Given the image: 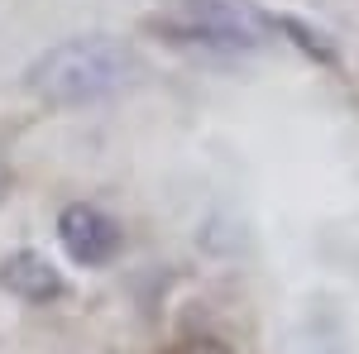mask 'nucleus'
<instances>
[{"mask_svg": "<svg viewBox=\"0 0 359 354\" xmlns=\"http://www.w3.org/2000/svg\"><path fill=\"white\" fill-rule=\"evenodd\" d=\"M168 354H230L221 340H211V335H196V340H182V345H172Z\"/></svg>", "mask_w": 359, "mask_h": 354, "instance_id": "6", "label": "nucleus"}, {"mask_svg": "<svg viewBox=\"0 0 359 354\" xmlns=\"http://www.w3.org/2000/svg\"><path fill=\"white\" fill-rule=\"evenodd\" d=\"M269 25L287 39V43H297L311 62H321V67H335L340 62V53H335V43L321 34V29H311L306 20H292V15H269Z\"/></svg>", "mask_w": 359, "mask_h": 354, "instance_id": "5", "label": "nucleus"}, {"mask_svg": "<svg viewBox=\"0 0 359 354\" xmlns=\"http://www.w3.org/2000/svg\"><path fill=\"white\" fill-rule=\"evenodd\" d=\"M5 191H10V168L0 163V201H5Z\"/></svg>", "mask_w": 359, "mask_h": 354, "instance_id": "7", "label": "nucleus"}, {"mask_svg": "<svg viewBox=\"0 0 359 354\" xmlns=\"http://www.w3.org/2000/svg\"><path fill=\"white\" fill-rule=\"evenodd\" d=\"M139 77V53L115 34H77L34 57L25 86L48 106H96L111 101Z\"/></svg>", "mask_w": 359, "mask_h": 354, "instance_id": "1", "label": "nucleus"}, {"mask_svg": "<svg viewBox=\"0 0 359 354\" xmlns=\"http://www.w3.org/2000/svg\"><path fill=\"white\" fill-rule=\"evenodd\" d=\"M154 29L168 43L201 53H254L264 43V15L249 0H182V10Z\"/></svg>", "mask_w": 359, "mask_h": 354, "instance_id": "2", "label": "nucleus"}, {"mask_svg": "<svg viewBox=\"0 0 359 354\" xmlns=\"http://www.w3.org/2000/svg\"><path fill=\"white\" fill-rule=\"evenodd\" d=\"M57 245L82 268H106L120 254V225L106 211H96L86 201H72V206L57 211Z\"/></svg>", "mask_w": 359, "mask_h": 354, "instance_id": "3", "label": "nucleus"}, {"mask_svg": "<svg viewBox=\"0 0 359 354\" xmlns=\"http://www.w3.org/2000/svg\"><path fill=\"white\" fill-rule=\"evenodd\" d=\"M0 287L10 297L29 301V306H43V301H57L67 292L62 273L39 254V249H15L10 259H0Z\"/></svg>", "mask_w": 359, "mask_h": 354, "instance_id": "4", "label": "nucleus"}]
</instances>
